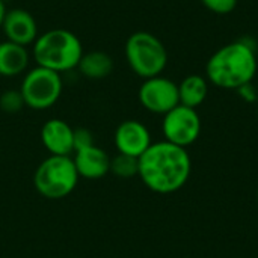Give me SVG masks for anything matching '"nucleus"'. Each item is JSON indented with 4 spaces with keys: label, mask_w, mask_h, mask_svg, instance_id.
Here are the masks:
<instances>
[{
    "label": "nucleus",
    "mask_w": 258,
    "mask_h": 258,
    "mask_svg": "<svg viewBox=\"0 0 258 258\" xmlns=\"http://www.w3.org/2000/svg\"><path fill=\"white\" fill-rule=\"evenodd\" d=\"M138 177L154 194L169 195L186 186L192 174V159L187 148L168 141L153 142L138 159Z\"/></svg>",
    "instance_id": "1"
},
{
    "label": "nucleus",
    "mask_w": 258,
    "mask_h": 258,
    "mask_svg": "<svg viewBox=\"0 0 258 258\" xmlns=\"http://www.w3.org/2000/svg\"><path fill=\"white\" fill-rule=\"evenodd\" d=\"M258 70L257 47L251 38H242L218 48L206 63V79L216 88L237 91L252 83Z\"/></svg>",
    "instance_id": "2"
},
{
    "label": "nucleus",
    "mask_w": 258,
    "mask_h": 258,
    "mask_svg": "<svg viewBox=\"0 0 258 258\" xmlns=\"http://www.w3.org/2000/svg\"><path fill=\"white\" fill-rule=\"evenodd\" d=\"M85 53L80 38L68 29H50L38 35L32 44L30 54L38 67L59 74L77 70Z\"/></svg>",
    "instance_id": "3"
},
{
    "label": "nucleus",
    "mask_w": 258,
    "mask_h": 258,
    "mask_svg": "<svg viewBox=\"0 0 258 258\" xmlns=\"http://www.w3.org/2000/svg\"><path fill=\"white\" fill-rule=\"evenodd\" d=\"M124 54L130 70L144 80L163 74L169 60L165 44L147 30H138L127 38Z\"/></svg>",
    "instance_id": "4"
},
{
    "label": "nucleus",
    "mask_w": 258,
    "mask_h": 258,
    "mask_svg": "<svg viewBox=\"0 0 258 258\" xmlns=\"http://www.w3.org/2000/svg\"><path fill=\"white\" fill-rule=\"evenodd\" d=\"M80 177L73 156H48L35 169L33 186L47 200H62L74 192Z\"/></svg>",
    "instance_id": "5"
},
{
    "label": "nucleus",
    "mask_w": 258,
    "mask_h": 258,
    "mask_svg": "<svg viewBox=\"0 0 258 258\" xmlns=\"http://www.w3.org/2000/svg\"><path fill=\"white\" fill-rule=\"evenodd\" d=\"M18 89L26 107L47 110L59 101L63 92V79L59 73L35 65L23 74Z\"/></svg>",
    "instance_id": "6"
},
{
    "label": "nucleus",
    "mask_w": 258,
    "mask_h": 258,
    "mask_svg": "<svg viewBox=\"0 0 258 258\" xmlns=\"http://www.w3.org/2000/svg\"><path fill=\"white\" fill-rule=\"evenodd\" d=\"M201 128V116L197 109L183 104L175 106L165 113L162 119L163 139L183 148H187L198 141Z\"/></svg>",
    "instance_id": "7"
},
{
    "label": "nucleus",
    "mask_w": 258,
    "mask_h": 258,
    "mask_svg": "<svg viewBox=\"0 0 258 258\" xmlns=\"http://www.w3.org/2000/svg\"><path fill=\"white\" fill-rule=\"evenodd\" d=\"M141 106L154 115H165L180 104L178 83L163 74L145 79L138 91Z\"/></svg>",
    "instance_id": "8"
},
{
    "label": "nucleus",
    "mask_w": 258,
    "mask_h": 258,
    "mask_svg": "<svg viewBox=\"0 0 258 258\" xmlns=\"http://www.w3.org/2000/svg\"><path fill=\"white\" fill-rule=\"evenodd\" d=\"M153 144L148 127L138 119L122 121L113 133V145L118 154L139 159Z\"/></svg>",
    "instance_id": "9"
},
{
    "label": "nucleus",
    "mask_w": 258,
    "mask_h": 258,
    "mask_svg": "<svg viewBox=\"0 0 258 258\" xmlns=\"http://www.w3.org/2000/svg\"><path fill=\"white\" fill-rule=\"evenodd\" d=\"M2 32L6 41L15 42L23 47H32L39 35L35 17L23 8H12L6 11Z\"/></svg>",
    "instance_id": "10"
},
{
    "label": "nucleus",
    "mask_w": 258,
    "mask_h": 258,
    "mask_svg": "<svg viewBox=\"0 0 258 258\" xmlns=\"http://www.w3.org/2000/svg\"><path fill=\"white\" fill-rule=\"evenodd\" d=\"M41 142L50 156L74 154V128L60 118H51L41 127Z\"/></svg>",
    "instance_id": "11"
},
{
    "label": "nucleus",
    "mask_w": 258,
    "mask_h": 258,
    "mask_svg": "<svg viewBox=\"0 0 258 258\" xmlns=\"http://www.w3.org/2000/svg\"><path fill=\"white\" fill-rule=\"evenodd\" d=\"M110 156L97 144L83 150H77L73 154V160L80 178L100 180L110 174Z\"/></svg>",
    "instance_id": "12"
},
{
    "label": "nucleus",
    "mask_w": 258,
    "mask_h": 258,
    "mask_svg": "<svg viewBox=\"0 0 258 258\" xmlns=\"http://www.w3.org/2000/svg\"><path fill=\"white\" fill-rule=\"evenodd\" d=\"M32 54L29 47L18 45L11 41L0 42V77H18L23 76L30 65Z\"/></svg>",
    "instance_id": "13"
},
{
    "label": "nucleus",
    "mask_w": 258,
    "mask_h": 258,
    "mask_svg": "<svg viewBox=\"0 0 258 258\" xmlns=\"http://www.w3.org/2000/svg\"><path fill=\"white\" fill-rule=\"evenodd\" d=\"M79 73L89 80H101L112 74L113 59L109 53L101 50L85 51L79 65Z\"/></svg>",
    "instance_id": "14"
},
{
    "label": "nucleus",
    "mask_w": 258,
    "mask_h": 258,
    "mask_svg": "<svg viewBox=\"0 0 258 258\" xmlns=\"http://www.w3.org/2000/svg\"><path fill=\"white\" fill-rule=\"evenodd\" d=\"M209 80L200 74H189L178 83L180 104L197 109L209 95Z\"/></svg>",
    "instance_id": "15"
},
{
    "label": "nucleus",
    "mask_w": 258,
    "mask_h": 258,
    "mask_svg": "<svg viewBox=\"0 0 258 258\" xmlns=\"http://www.w3.org/2000/svg\"><path fill=\"white\" fill-rule=\"evenodd\" d=\"M139 172V162L135 157L116 154L110 159V174H113L118 178H133L138 177Z\"/></svg>",
    "instance_id": "16"
},
{
    "label": "nucleus",
    "mask_w": 258,
    "mask_h": 258,
    "mask_svg": "<svg viewBox=\"0 0 258 258\" xmlns=\"http://www.w3.org/2000/svg\"><path fill=\"white\" fill-rule=\"evenodd\" d=\"M23 107H26V104L20 89H6L0 94V110L5 113L14 115L21 112Z\"/></svg>",
    "instance_id": "17"
},
{
    "label": "nucleus",
    "mask_w": 258,
    "mask_h": 258,
    "mask_svg": "<svg viewBox=\"0 0 258 258\" xmlns=\"http://www.w3.org/2000/svg\"><path fill=\"white\" fill-rule=\"evenodd\" d=\"M204 8H207L210 12L213 14H218V15H227V14H231L239 0H200Z\"/></svg>",
    "instance_id": "18"
},
{
    "label": "nucleus",
    "mask_w": 258,
    "mask_h": 258,
    "mask_svg": "<svg viewBox=\"0 0 258 258\" xmlns=\"http://www.w3.org/2000/svg\"><path fill=\"white\" fill-rule=\"evenodd\" d=\"M92 145H95V138L89 128H85V127L74 128V151L83 150Z\"/></svg>",
    "instance_id": "19"
},
{
    "label": "nucleus",
    "mask_w": 258,
    "mask_h": 258,
    "mask_svg": "<svg viewBox=\"0 0 258 258\" xmlns=\"http://www.w3.org/2000/svg\"><path fill=\"white\" fill-rule=\"evenodd\" d=\"M237 92H239L240 97H242L243 100H246V101H255V100H257V91H255V88L252 86V83H248V85L239 88Z\"/></svg>",
    "instance_id": "20"
},
{
    "label": "nucleus",
    "mask_w": 258,
    "mask_h": 258,
    "mask_svg": "<svg viewBox=\"0 0 258 258\" xmlns=\"http://www.w3.org/2000/svg\"><path fill=\"white\" fill-rule=\"evenodd\" d=\"M6 11H8L6 3L3 0H0V29H2V24H3V18L6 15Z\"/></svg>",
    "instance_id": "21"
},
{
    "label": "nucleus",
    "mask_w": 258,
    "mask_h": 258,
    "mask_svg": "<svg viewBox=\"0 0 258 258\" xmlns=\"http://www.w3.org/2000/svg\"><path fill=\"white\" fill-rule=\"evenodd\" d=\"M257 198H258V192H257Z\"/></svg>",
    "instance_id": "22"
}]
</instances>
